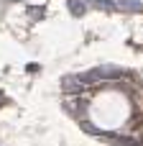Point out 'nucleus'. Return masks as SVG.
<instances>
[{
	"label": "nucleus",
	"mask_w": 143,
	"mask_h": 146,
	"mask_svg": "<svg viewBox=\"0 0 143 146\" xmlns=\"http://www.w3.org/2000/svg\"><path fill=\"white\" fill-rule=\"evenodd\" d=\"M59 85H61L64 92H82V87H84V82H82L79 74H64Z\"/></svg>",
	"instance_id": "obj_1"
},
{
	"label": "nucleus",
	"mask_w": 143,
	"mask_h": 146,
	"mask_svg": "<svg viewBox=\"0 0 143 146\" xmlns=\"http://www.w3.org/2000/svg\"><path fill=\"white\" fill-rule=\"evenodd\" d=\"M97 72H100V77H102V80H118V77H123V74H125L120 67H97Z\"/></svg>",
	"instance_id": "obj_2"
},
{
	"label": "nucleus",
	"mask_w": 143,
	"mask_h": 146,
	"mask_svg": "<svg viewBox=\"0 0 143 146\" xmlns=\"http://www.w3.org/2000/svg\"><path fill=\"white\" fill-rule=\"evenodd\" d=\"M67 5H69V13H72V15H84L87 8H90L87 0H67Z\"/></svg>",
	"instance_id": "obj_3"
},
{
	"label": "nucleus",
	"mask_w": 143,
	"mask_h": 146,
	"mask_svg": "<svg viewBox=\"0 0 143 146\" xmlns=\"http://www.w3.org/2000/svg\"><path fill=\"white\" fill-rule=\"evenodd\" d=\"M95 5H97V8H105V10H118V5H113L110 0H97Z\"/></svg>",
	"instance_id": "obj_5"
},
{
	"label": "nucleus",
	"mask_w": 143,
	"mask_h": 146,
	"mask_svg": "<svg viewBox=\"0 0 143 146\" xmlns=\"http://www.w3.org/2000/svg\"><path fill=\"white\" fill-rule=\"evenodd\" d=\"M143 5H138L136 0H123L120 5H118V10H130V13H136V10H141Z\"/></svg>",
	"instance_id": "obj_4"
}]
</instances>
